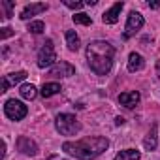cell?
<instances>
[{
    "mask_svg": "<svg viewBox=\"0 0 160 160\" xmlns=\"http://www.w3.org/2000/svg\"><path fill=\"white\" fill-rule=\"evenodd\" d=\"M60 91H62V89H60L58 83H45V85L42 87L40 94H42L43 98H49V96H53V94H57V92H60Z\"/></svg>",
    "mask_w": 160,
    "mask_h": 160,
    "instance_id": "cell-15",
    "label": "cell"
},
{
    "mask_svg": "<svg viewBox=\"0 0 160 160\" xmlns=\"http://www.w3.org/2000/svg\"><path fill=\"white\" fill-rule=\"evenodd\" d=\"M4 8H6V19L12 17V10H13V2H10V0H4V2H0Z\"/></svg>",
    "mask_w": 160,
    "mask_h": 160,
    "instance_id": "cell-21",
    "label": "cell"
},
{
    "mask_svg": "<svg viewBox=\"0 0 160 160\" xmlns=\"http://www.w3.org/2000/svg\"><path fill=\"white\" fill-rule=\"evenodd\" d=\"M85 4H87V6H94V4H96V0H87Z\"/></svg>",
    "mask_w": 160,
    "mask_h": 160,
    "instance_id": "cell-27",
    "label": "cell"
},
{
    "mask_svg": "<svg viewBox=\"0 0 160 160\" xmlns=\"http://www.w3.org/2000/svg\"><path fill=\"white\" fill-rule=\"evenodd\" d=\"M73 23L75 25H92V19L87 13H75L73 15Z\"/></svg>",
    "mask_w": 160,
    "mask_h": 160,
    "instance_id": "cell-19",
    "label": "cell"
},
{
    "mask_svg": "<svg viewBox=\"0 0 160 160\" xmlns=\"http://www.w3.org/2000/svg\"><path fill=\"white\" fill-rule=\"evenodd\" d=\"M47 8H49V6H47V4H43V2H34V4H28V6H27L23 12H21V15H19V17H21L23 21H28L30 17H34L36 13H42V12H45Z\"/></svg>",
    "mask_w": 160,
    "mask_h": 160,
    "instance_id": "cell-9",
    "label": "cell"
},
{
    "mask_svg": "<svg viewBox=\"0 0 160 160\" xmlns=\"http://www.w3.org/2000/svg\"><path fill=\"white\" fill-rule=\"evenodd\" d=\"M113 57H115V47L109 42L96 40L87 45V60L96 75H106L111 72Z\"/></svg>",
    "mask_w": 160,
    "mask_h": 160,
    "instance_id": "cell-2",
    "label": "cell"
},
{
    "mask_svg": "<svg viewBox=\"0 0 160 160\" xmlns=\"http://www.w3.org/2000/svg\"><path fill=\"white\" fill-rule=\"evenodd\" d=\"M64 6L72 8V10H79V8H83V2H72V0H64Z\"/></svg>",
    "mask_w": 160,
    "mask_h": 160,
    "instance_id": "cell-22",
    "label": "cell"
},
{
    "mask_svg": "<svg viewBox=\"0 0 160 160\" xmlns=\"http://www.w3.org/2000/svg\"><path fill=\"white\" fill-rule=\"evenodd\" d=\"M6 77H8L10 85H15V83L23 81V79H27V72H15V73H10V75H6Z\"/></svg>",
    "mask_w": 160,
    "mask_h": 160,
    "instance_id": "cell-20",
    "label": "cell"
},
{
    "mask_svg": "<svg viewBox=\"0 0 160 160\" xmlns=\"http://www.w3.org/2000/svg\"><path fill=\"white\" fill-rule=\"evenodd\" d=\"M149 8H152V10H158V8H160V2H149Z\"/></svg>",
    "mask_w": 160,
    "mask_h": 160,
    "instance_id": "cell-25",
    "label": "cell"
},
{
    "mask_svg": "<svg viewBox=\"0 0 160 160\" xmlns=\"http://www.w3.org/2000/svg\"><path fill=\"white\" fill-rule=\"evenodd\" d=\"M57 62V53H55V47H53V42L47 40L43 43V47L38 51V66L40 68H49Z\"/></svg>",
    "mask_w": 160,
    "mask_h": 160,
    "instance_id": "cell-4",
    "label": "cell"
},
{
    "mask_svg": "<svg viewBox=\"0 0 160 160\" xmlns=\"http://www.w3.org/2000/svg\"><path fill=\"white\" fill-rule=\"evenodd\" d=\"M122 2H117V4H113L104 15H102V21L106 23V25H115L117 21H119V15H121V10H122Z\"/></svg>",
    "mask_w": 160,
    "mask_h": 160,
    "instance_id": "cell-11",
    "label": "cell"
},
{
    "mask_svg": "<svg viewBox=\"0 0 160 160\" xmlns=\"http://www.w3.org/2000/svg\"><path fill=\"white\" fill-rule=\"evenodd\" d=\"M4 113H6V117L12 119V121H21V119L27 117L28 109H27V106H25L23 102H19V100H8L6 106H4Z\"/></svg>",
    "mask_w": 160,
    "mask_h": 160,
    "instance_id": "cell-5",
    "label": "cell"
},
{
    "mask_svg": "<svg viewBox=\"0 0 160 160\" xmlns=\"http://www.w3.org/2000/svg\"><path fill=\"white\" fill-rule=\"evenodd\" d=\"M10 36H13V28H10V27H4V28H2V32H0V38H2V40H6V38H10Z\"/></svg>",
    "mask_w": 160,
    "mask_h": 160,
    "instance_id": "cell-23",
    "label": "cell"
},
{
    "mask_svg": "<svg viewBox=\"0 0 160 160\" xmlns=\"http://www.w3.org/2000/svg\"><path fill=\"white\" fill-rule=\"evenodd\" d=\"M143 15L139 13V12H130V15H128V21H126V28H124V34H122V38L124 40H128L130 36H134L141 27H143Z\"/></svg>",
    "mask_w": 160,
    "mask_h": 160,
    "instance_id": "cell-6",
    "label": "cell"
},
{
    "mask_svg": "<svg viewBox=\"0 0 160 160\" xmlns=\"http://www.w3.org/2000/svg\"><path fill=\"white\" fill-rule=\"evenodd\" d=\"M17 149H19L23 154H28V156H34V154L38 152V145H36L30 138H27V136H21V138L17 139Z\"/></svg>",
    "mask_w": 160,
    "mask_h": 160,
    "instance_id": "cell-8",
    "label": "cell"
},
{
    "mask_svg": "<svg viewBox=\"0 0 160 160\" xmlns=\"http://www.w3.org/2000/svg\"><path fill=\"white\" fill-rule=\"evenodd\" d=\"M143 66H145L143 57L139 53H130V57H128V72H139V70H143Z\"/></svg>",
    "mask_w": 160,
    "mask_h": 160,
    "instance_id": "cell-12",
    "label": "cell"
},
{
    "mask_svg": "<svg viewBox=\"0 0 160 160\" xmlns=\"http://www.w3.org/2000/svg\"><path fill=\"white\" fill-rule=\"evenodd\" d=\"M139 92L138 91H130V92H122V94H119V102H121V106H124V108H128V109H134L138 104H139Z\"/></svg>",
    "mask_w": 160,
    "mask_h": 160,
    "instance_id": "cell-10",
    "label": "cell"
},
{
    "mask_svg": "<svg viewBox=\"0 0 160 160\" xmlns=\"http://www.w3.org/2000/svg\"><path fill=\"white\" fill-rule=\"evenodd\" d=\"M156 70H158V77H160V60H158V64H156Z\"/></svg>",
    "mask_w": 160,
    "mask_h": 160,
    "instance_id": "cell-28",
    "label": "cell"
},
{
    "mask_svg": "<svg viewBox=\"0 0 160 160\" xmlns=\"http://www.w3.org/2000/svg\"><path fill=\"white\" fill-rule=\"evenodd\" d=\"M10 87V81H8V77H2V89H0V92H6Z\"/></svg>",
    "mask_w": 160,
    "mask_h": 160,
    "instance_id": "cell-24",
    "label": "cell"
},
{
    "mask_svg": "<svg viewBox=\"0 0 160 160\" xmlns=\"http://www.w3.org/2000/svg\"><path fill=\"white\" fill-rule=\"evenodd\" d=\"M66 45H68L70 51H77L79 45H81V43H79V36H77L73 30H68V32H66Z\"/></svg>",
    "mask_w": 160,
    "mask_h": 160,
    "instance_id": "cell-14",
    "label": "cell"
},
{
    "mask_svg": "<svg viewBox=\"0 0 160 160\" xmlns=\"http://www.w3.org/2000/svg\"><path fill=\"white\" fill-rule=\"evenodd\" d=\"M27 30H30L32 34H42L45 30V25H43V21H30Z\"/></svg>",
    "mask_w": 160,
    "mask_h": 160,
    "instance_id": "cell-18",
    "label": "cell"
},
{
    "mask_svg": "<svg viewBox=\"0 0 160 160\" xmlns=\"http://www.w3.org/2000/svg\"><path fill=\"white\" fill-rule=\"evenodd\" d=\"M19 92H21V96H23L25 100H34V98H36V94H38L36 87H34V85H30V83H25V85H21Z\"/></svg>",
    "mask_w": 160,
    "mask_h": 160,
    "instance_id": "cell-16",
    "label": "cell"
},
{
    "mask_svg": "<svg viewBox=\"0 0 160 160\" xmlns=\"http://www.w3.org/2000/svg\"><path fill=\"white\" fill-rule=\"evenodd\" d=\"M109 147V141L102 136L94 138H83L79 141H66L62 143V151L70 156H75L79 160H92L100 156L106 149Z\"/></svg>",
    "mask_w": 160,
    "mask_h": 160,
    "instance_id": "cell-1",
    "label": "cell"
},
{
    "mask_svg": "<svg viewBox=\"0 0 160 160\" xmlns=\"http://www.w3.org/2000/svg\"><path fill=\"white\" fill-rule=\"evenodd\" d=\"M75 73V68L68 62H60V64H55L51 70H49V75L51 77H70Z\"/></svg>",
    "mask_w": 160,
    "mask_h": 160,
    "instance_id": "cell-7",
    "label": "cell"
},
{
    "mask_svg": "<svg viewBox=\"0 0 160 160\" xmlns=\"http://www.w3.org/2000/svg\"><path fill=\"white\" fill-rule=\"evenodd\" d=\"M139 158H141L139 151H136V149H124V151L117 152L113 160H139Z\"/></svg>",
    "mask_w": 160,
    "mask_h": 160,
    "instance_id": "cell-13",
    "label": "cell"
},
{
    "mask_svg": "<svg viewBox=\"0 0 160 160\" xmlns=\"http://www.w3.org/2000/svg\"><path fill=\"white\" fill-rule=\"evenodd\" d=\"M55 126L62 136H73L81 130V124L77 122V119L72 113H60L55 121Z\"/></svg>",
    "mask_w": 160,
    "mask_h": 160,
    "instance_id": "cell-3",
    "label": "cell"
},
{
    "mask_svg": "<svg viewBox=\"0 0 160 160\" xmlns=\"http://www.w3.org/2000/svg\"><path fill=\"white\" fill-rule=\"evenodd\" d=\"M122 122H124V119H122V117H117V119H115V124H122Z\"/></svg>",
    "mask_w": 160,
    "mask_h": 160,
    "instance_id": "cell-26",
    "label": "cell"
},
{
    "mask_svg": "<svg viewBox=\"0 0 160 160\" xmlns=\"http://www.w3.org/2000/svg\"><path fill=\"white\" fill-rule=\"evenodd\" d=\"M143 147H145L147 151H154V147H156V124L151 128V132H149L147 138L143 139Z\"/></svg>",
    "mask_w": 160,
    "mask_h": 160,
    "instance_id": "cell-17",
    "label": "cell"
}]
</instances>
